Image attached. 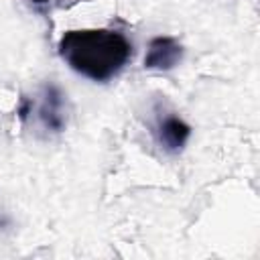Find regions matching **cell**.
I'll use <instances>...</instances> for the list:
<instances>
[{"label": "cell", "mask_w": 260, "mask_h": 260, "mask_svg": "<svg viewBox=\"0 0 260 260\" xmlns=\"http://www.w3.org/2000/svg\"><path fill=\"white\" fill-rule=\"evenodd\" d=\"M57 51L69 69L95 83H106L128 65L132 43L114 28H73L63 32Z\"/></svg>", "instance_id": "obj_1"}, {"label": "cell", "mask_w": 260, "mask_h": 260, "mask_svg": "<svg viewBox=\"0 0 260 260\" xmlns=\"http://www.w3.org/2000/svg\"><path fill=\"white\" fill-rule=\"evenodd\" d=\"M22 122L32 120L47 136L61 134L67 128V95L55 83H45L35 98H20L16 110Z\"/></svg>", "instance_id": "obj_2"}, {"label": "cell", "mask_w": 260, "mask_h": 260, "mask_svg": "<svg viewBox=\"0 0 260 260\" xmlns=\"http://www.w3.org/2000/svg\"><path fill=\"white\" fill-rule=\"evenodd\" d=\"M152 136L156 146L167 154H179L189 138H191V126L175 112H169L165 108H156L154 122H152Z\"/></svg>", "instance_id": "obj_3"}, {"label": "cell", "mask_w": 260, "mask_h": 260, "mask_svg": "<svg viewBox=\"0 0 260 260\" xmlns=\"http://www.w3.org/2000/svg\"><path fill=\"white\" fill-rule=\"evenodd\" d=\"M185 49L175 37L158 35L148 41V49L144 55V69L150 71H171L183 61Z\"/></svg>", "instance_id": "obj_4"}, {"label": "cell", "mask_w": 260, "mask_h": 260, "mask_svg": "<svg viewBox=\"0 0 260 260\" xmlns=\"http://www.w3.org/2000/svg\"><path fill=\"white\" fill-rule=\"evenodd\" d=\"M37 10H41V12H45L47 8H49V4L53 2V0H28Z\"/></svg>", "instance_id": "obj_5"}]
</instances>
